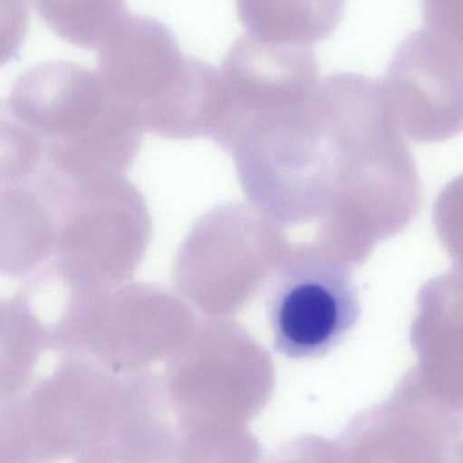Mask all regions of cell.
Segmentation results:
<instances>
[{"mask_svg":"<svg viewBox=\"0 0 463 463\" xmlns=\"http://www.w3.org/2000/svg\"><path fill=\"white\" fill-rule=\"evenodd\" d=\"M30 3L54 34L86 51H100L130 16L124 0H30Z\"/></svg>","mask_w":463,"mask_h":463,"instance_id":"ba28073f","label":"cell"},{"mask_svg":"<svg viewBox=\"0 0 463 463\" xmlns=\"http://www.w3.org/2000/svg\"><path fill=\"white\" fill-rule=\"evenodd\" d=\"M381 81L412 140L438 143L463 132V56L442 38L427 29L408 35Z\"/></svg>","mask_w":463,"mask_h":463,"instance_id":"277c9868","label":"cell"},{"mask_svg":"<svg viewBox=\"0 0 463 463\" xmlns=\"http://www.w3.org/2000/svg\"><path fill=\"white\" fill-rule=\"evenodd\" d=\"M463 413L435 399L413 369L385 402L362 411L337 439L342 463H450Z\"/></svg>","mask_w":463,"mask_h":463,"instance_id":"3957f363","label":"cell"},{"mask_svg":"<svg viewBox=\"0 0 463 463\" xmlns=\"http://www.w3.org/2000/svg\"><path fill=\"white\" fill-rule=\"evenodd\" d=\"M247 35L294 49H310L333 34L344 15L345 0H236Z\"/></svg>","mask_w":463,"mask_h":463,"instance_id":"52a82bcc","label":"cell"},{"mask_svg":"<svg viewBox=\"0 0 463 463\" xmlns=\"http://www.w3.org/2000/svg\"><path fill=\"white\" fill-rule=\"evenodd\" d=\"M450 463H463V440L454 449Z\"/></svg>","mask_w":463,"mask_h":463,"instance_id":"8fae6325","label":"cell"},{"mask_svg":"<svg viewBox=\"0 0 463 463\" xmlns=\"http://www.w3.org/2000/svg\"><path fill=\"white\" fill-rule=\"evenodd\" d=\"M317 110L328 157L318 247L361 266L375 245L407 230L420 213L418 165L382 81L358 73L328 76Z\"/></svg>","mask_w":463,"mask_h":463,"instance_id":"6da1fadb","label":"cell"},{"mask_svg":"<svg viewBox=\"0 0 463 463\" xmlns=\"http://www.w3.org/2000/svg\"><path fill=\"white\" fill-rule=\"evenodd\" d=\"M421 7L427 30L463 56V0H421Z\"/></svg>","mask_w":463,"mask_h":463,"instance_id":"30bf717a","label":"cell"},{"mask_svg":"<svg viewBox=\"0 0 463 463\" xmlns=\"http://www.w3.org/2000/svg\"><path fill=\"white\" fill-rule=\"evenodd\" d=\"M434 225L443 247L463 274V175L446 184L434 205Z\"/></svg>","mask_w":463,"mask_h":463,"instance_id":"9c48e42d","label":"cell"},{"mask_svg":"<svg viewBox=\"0 0 463 463\" xmlns=\"http://www.w3.org/2000/svg\"><path fill=\"white\" fill-rule=\"evenodd\" d=\"M361 317L350 266L318 245H302L280 267L266 299L276 351L320 358L340 345Z\"/></svg>","mask_w":463,"mask_h":463,"instance_id":"7a4b0ae2","label":"cell"},{"mask_svg":"<svg viewBox=\"0 0 463 463\" xmlns=\"http://www.w3.org/2000/svg\"><path fill=\"white\" fill-rule=\"evenodd\" d=\"M111 83L162 98H196L215 91L217 72L179 49L173 33L151 18L128 16L98 51Z\"/></svg>","mask_w":463,"mask_h":463,"instance_id":"5b68a950","label":"cell"},{"mask_svg":"<svg viewBox=\"0 0 463 463\" xmlns=\"http://www.w3.org/2000/svg\"><path fill=\"white\" fill-rule=\"evenodd\" d=\"M413 366L424 388L463 413V274L450 271L421 288L410 326Z\"/></svg>","mask_w":463,"mask_h":463,"instance_id":"8992f818","label":"cell"}]
</instances>
